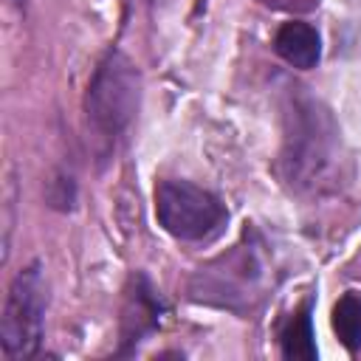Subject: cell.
Listing matches in <instances>:
<instances>
[{
    "label": "cell",
    "mask_w": 361,
    "mask_h": 361,
    "mask_svg": "<svg viewBox=\"0 0 361 361\" xmlns=\"http://www.w3.org/2000/svg\"><path fill=\"white\" fill-rule=\"evenodd\" d=\"M155 214L164 231L178 240L214 237L228 212L217 195L186 180H161L155 189Z\"/></svg>",
    "instance_id": "3957f363"
},
{
    "label": "cell",
    "mask_w": 361,
    "mask_h": 361,
    "mask_svg": "<svg viewBox=\"0 0 361 361\" xmlns=\"http://www.w3.org/2000/svg\"><path fill=\"white\" fill-rule=\"evenodd\" d=\"M282 355L290 361H313L316 358V338H313V316L310 302H305L282 330Z\"/></svg>",
    "instance_id": "52a82bcc"
},
{
    "label": "cell",
    "mask_w": 361,
    "mask_h": 361,
    "mask_svg": "<svg viewBox=\"0 0 361 361\" xmlns=\"http://www.w3.org/2000/svg\"><path fill=\"white\" fill-rule=\"evenodd\" d=\"M138 102H141L138 68L121 51H110L99 62L85 96V113L90 130L96 133L99 141L107 144V149L133 124L138 113Z\"/></svg>",
    "instance_id": "6da1fadb"
},
{
    "label": "cell",
    "mask_w": 361,
    "mask_h": 361,
    "mask_svg": "<svg viewBox=\"0 0 361 361\" xmlns=\"http://www.w3.org/2000/svg\"><path fill=\"white\" fill-rule=\"evenodd\" d=\"M333 330L338 341L355 353L361 350V293L347 290L333 307Z\"/></svg>",
    "instance_id": "ba28073f"
},
{
    "label": "cell",
    "mask_w": 361,
    "mask_h": 361,
    "mask_svg": "<svg viewBox=\"0 0 361 361\" xmlns=\"http://www.w3.org/2000/svg\"><path fill=\"white\" fill-rule=\"evenodd\" d=\"M45 305H48V290H45L42 265L31 262L11 279L6 293L3 319H0V344L6 358L17 361L37 355L42 344Z\"/></svg>",
    "instance_id": "7a4b0ae2"
},
{
    "label": "cell",
    "mask_w": 361,
    "mask_h": 361,
    "mask_svg": "<svg viewBox=\"0 0 361 361\" xmlns=\"http://www.w3.org/2000/svg\"><path fill=\"white\" fill-rule=\"evenodd\" d=\"M274 48L276 54L293 65V68H302V71H310L316 68L319 56H322V39H319V31L310 25V23H302V20H290V23H282L276 37H274Z\"/></svg>",
    "instance_id": "8992f818"
},
{
    "label": "cell",
    "mask_w": 361,
    "mask_h": 361,
    "mask_svg": "<svg viewBox=\"0 0 361 361\" xmlns=\"http://www.w3.org/2000/svg\"><path fill=\"white\" fill-rule=\"evenodd\" d=\"M161 313H164L161 296L152 290V285H149L147 276L135 274L130 279L124 310H121V341H124V353L161 324Z\"/></svg>",
    "instance_id": "5b68a950"
},
{
    "label": "cell",
    "mask_w": 361,
    "mask_h": 361,
    "mask_svg": "<svg viewBox=\"0 0 361 361\" xmlns=\"http://www.w3.org/2000/svg\"><path fill=\"white\" fill-rule=\"evenodd\" d=\"M296 127L288 135V152L285 161L290 164V178H296L299 183H316V178L324 172V166L330 164V135H336V130L324 133L322 121L327 116H316L313 110H296Z\"/></svg>",
    "instance_id": "277c9868"
},
{
    "label": "cell",
    "mask_w": 361,
    "mask_h": 361,
    "mask_svg": "<svg viewBox=\"0 0 361 361\" xmlns=\"http://www.w3.org/2000/svg\"><path fill=\"white\" fill-rule=\"evenodd\" d=\"M262 3L274 8H296V11H310L319 6V0H262Z\"/></svg>",
    "instance_id": "9c48e42d"
}]
</instances>
